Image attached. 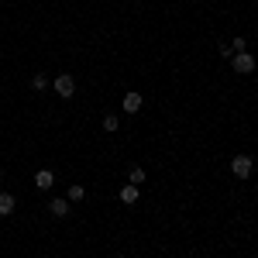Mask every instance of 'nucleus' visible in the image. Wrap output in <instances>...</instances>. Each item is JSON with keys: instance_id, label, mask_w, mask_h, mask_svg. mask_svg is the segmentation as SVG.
Returning <instances> with one entry per match:
<instances>
[{"instance_id": "11", "label": "nucleus", "mask_w": 258, "mask_h": 258, "mask_svg": "<svg viewBox=\"0 0 258 258\" xmlns=\"http://www.w3.org/2000/svg\"><path fill=\"white\" fill-rule=\"evenodd\" d=\"M31 86H35V90H45V86H48V80H45V76H41V73H38V76L31 80Z\"/></svg>"}, {"instance_id": "1", "label": "nucleus", "mask_w": 258, "mask_h": 258, "mask_svg": "<svg viewBox=\"0 0 258 258\" xmlns=\"http://www.w3.org/2000/svg\"><path fill=\"white\" fill-rule=\"evenodd\" d=\"M231 169H234V176H238V179H248V176H251V169H255V162L248 159V155H234Z\"/></svg>"}, {"instance_id": "3", "label": "nucleus", "mask_w": 258, "mask_h": 258, "mask_svg": "<svg viewBox=\"0 0 258 258\" xmlns=\"http://www.w3.org/2000/svg\"><path fill=\"white\" fill-rule=\"evenodd\" d=\"M73 90H76V80H73V76H66V73L55 76V93H59V97H73Z\"/></svg>"}, {"instance_id": "7", "label": "nucleus", "mask_w": 258, "mask_h": 258, "mask_svg": "<svg viewBox=\"0 0 258 258\" xmlns=\"http://www.w3.org/2000/svg\"><path fill=\"white\" fill-rule=\"evenodd\" d=\"M120 203H138V186H135V182L120 189Z\"/></svg>"}, {"instance_id": "9", "label": "nucleus", "mask_w": 258, "mask_h": 258, "mask_svg": "<svg viewBox=\"0 0 258 258\" xmlns=\"http://www.w3.org/2000/svg\"><path fill=\"white\" fill-rule=\"evenodd\" d=\"M103 131H117V117H114V114L103 117Z\"/></svg>"}, {"instance_id": "10", "label": "nucleus", "mask_w": 258, "mask_h": 258, "mask_svg": "<svg viewBox=\"0 0 258 258\" xmlns=\"http://www.w3.org/2000/svg\"><path fill=\"white\" fill-rule=\"evenodd\" d=\"M131 182L141 186V182H145V169H131Z\"/></svg>"}, {"instance_id": "8", "label": "nucleus", "mask_w": 258, "mask_h": 258, "mask_svg": "<svg viewBox=\"0 0 258 258\" xmlns=\"http://www.w3.org/2000/svg\"><path fill=\"white\" fill-rule=\"evenodd\" d=\"M52 214L55 217H66L69 214V200H52Z\"/></svg>"}, {"instance_id": "12", "label": "nucleus", "mask_w": 258, "mask_h": 258, "mask_svg": "<svg viewBox=\"0 0 258 258\" xmlns=\"http://www.w3.org/2000/svg\"><path fill=\"white\" fill-rule=\"evenodd\" d=\"M231 52H234V55H238V52H244V38H234V41H231Z\"/></svg>"}, {"instance_id": "13", "label": "nucleus", "mask_w": 258, "mask_h": 258, "mask_svg": "<svg viewBox=\"0 0 258 258\" xmlns=\"http://www.w3.org/2000/svg\"><path fill=\"white\" fill-rule=\"evenodd\" d=\"M69 200H83V186H69Z\"/></svg>"}, {"instance_id": "2", "label": "nucleus", "mask_w": 258, "mask_h": 258, "mask_svg": "<svg viewBox=\"0 0 258 258\" xmlns=\"http://www.w3.org/2000/svg\"><path fill=\"white\" fill-rule=\"evenodd\" d=\"M234 73H255V55H248V52H238L234 55Z\"/></svg>"}, {"instance_id": "6", "label": "nucleus", "mask_w": 258, "mask_h": 258, "mask_svg": "<svg viewBox=\"0 0 258 258\" xmlns=\"http://www.w3.org/2000/svg\"><path fill=\"white\" fill-rule=\"evenodd\" d=\"M14 203H18V200L11 197V193H0V217H7V214L14 210Z\"/></svg>"}, {"instance_id": "4", "label": "nucleus", "mask_w": 258, "mask_h": 258, "mask_svg": "<svg viewBox=\"0 0 258 258\" xmlns=\"http://www.w3.org/2000/svg\"><path fill=\"white\" fill-rule=\"evenodd\" d=\"M141 103H145V100H141V93H127V97H124V110H127V114H138Z\"/></svg>"}, {"instance_id": "5", "label": "nucleus", "mask_w": 258, "mask_h": 258, "mask_svg": "<svg viewBox=\"0 0 258 258\" xmlns=\"http://www.w3.org/2000/svg\"><path fill=\"white\" fill-rule=\"evenodd\" d=\"M52 182H55V176H52V172H48V169H41L38 176H35V186H38V189H48V186H52Z\"/></svg>"}]
</instances>
